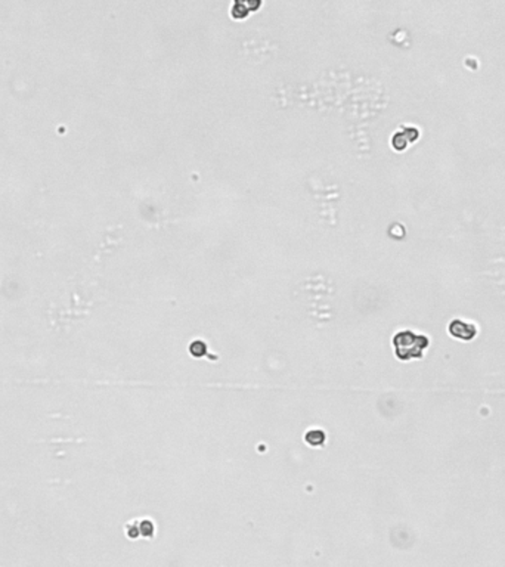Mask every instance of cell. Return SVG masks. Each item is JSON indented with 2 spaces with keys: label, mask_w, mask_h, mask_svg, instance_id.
<instances>
[{
  "label": "cell",
  "mask_w": 505,
  "mask_h": 567,
  "mask_svg": "<svg viewBox=\"0 0 505 567\" xmlns=\"http://www.w3.org/2000/svg\"><path fill=\"white\" fill-rule=\"evenodd\" d=\"M428 337L417 334L414 331H400L393 339L395 353L397 359L400 361H409V359H419L422 358L425 349L428 347Z\"/></svg>",
  "instance_id": "cell-1"
},
{
  "label": "cell",
  "mask_w": 505,
  "mask_h": 567,
  "mask_svg": "<svg viewBox=\"0 0 505 567\" xmlns=\"http://www.w3.org/2000/svg\"><path fill=\"white\" fill-rule=\"evenodd\" d=\"M448 331L452 337L458 339L462 341H471L476 334H477V328L474 323H470V322H465L462 319H454L449 327H448Z\"/></svg>",
  "instance_id": "cell-2"
},
{
  "label": "cell",
  "mask_w": 505,
  "mask_h": 567,
  "mask_svg": "<svg viewBox=\"0 0 505 567\" xmlns=\"http://www.w3.org/2000/svg\"><path fill=\"white\" fill-rule=\"evenodd\" d=\"M306 440H308L309 445H313V446H319L325 442V434L321 430H313L308 433L306 436Z\"/></svg>",
  "instance_id": "cell-3"
},
{
  "label": "cell",
  "mask_w": 505,
  "mask_h": 567,
  "mask_svg": "<svg viewBox=\"0 0 505 567\" xmlns=\"http://www.w3.org/2000/svg\"><path fill=\"white\" fill-rule=\"evenodd\" d=\"M191 352H192L195 356H202V353H205V346H204L201 341H195V343L191 346Z\"/></svg>",
  "instance_id": "cell-4"
}]
</instances>
